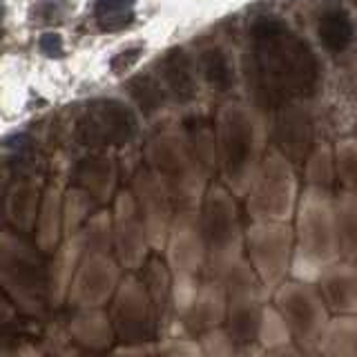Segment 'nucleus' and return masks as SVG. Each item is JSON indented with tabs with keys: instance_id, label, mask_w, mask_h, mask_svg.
Returning a JSON list of instances; mask_svg holds the SVG:
<instances>
[{
	"instance_id": "obj_1",
	"label": "nucleus",
	"mask_w": 357,
	"mask_h": 357,
	"mask_svg": "<svg viewBox=\"0 0 357 357\" xmlns=\"http://www.w3.org/2000/svg\"><path fill=\"white\" fill-rule=\"evenodd\" d=\"M255 65L264 96L273 103L308 96L317 83V63L304 40L290 33L284 22L261 18L252 25Z\"/></svg>"
},
{
	"instance_id": "obj_2",
	"label": "nucleus",
	"mask_w": 357,
	"mask_h": 357,
	"mask_svg": "<svg viewBox=\"0 0 357 357\" xmlns=\"http://www.w3.org/2000/svg\"><path fill=\"white\" fill-rule=\"evenodd\" d=\"M137 130V119L130 107L112 98L92 100L85 116L78 121V141L85 145H123Z\"/></svg>"
},
{
	"instance_id": "obj_3",
	"label": "nucleus",
	"mask_w": 357,
	"mask_h": 357,
	"mask_svg": "<svg viewBox=\"0 0 357 357\" xmlns=\"http://www.w3.org/2000/svg\"><path fill=\"white\" fill-rule=\"evenodd\" d=\"M161 70H163L165 83L170 85L172 94L181 100V103H188V100L195 98L197 85H195L192 67H190V59L183 50L174 47L172 52H167Z\"/></svg>"
},
{
	"instance_id": "obj_4",
	"label": "nucleus",
	"mask_w": 357,
	"mask_h": 357,
	"mask_svg": "<svg viewBox=\"0 0 357 357\" xmlns=\"http://www.w3.org/2000/svg\"><path fill=\"white\" fill-rule=\"evenodd\" d=\"M319 38L331 52H344L353 40V22L342 9H333L319 20Z\"/></svg>"
},
{
	"instance_id": "obj_5",
	"label": "nucleus",
	"mask_w": 357,
	"mask_h": 357,
	"mask_svg": "<svg viewBox=\"0 0 357 357\" xmlns=\"http://www.w3.org/2000/svg\"><path fill=\"white\" fill-rule=\"evenodd\" d=\"M128 92L130 96L137 100V105L145 112V114H150V112L154 109H159L163 105V89L161 85L152 81L150 76H137V78H132L130 85H128Z\"/></svg>"
},
{
	"instance_id": "obj_6",
	"label": "nucleus",
	"mask_w": 357,
	"mask_h": 357,
	"mask_svg": "<svg viewBox=\"0 0 357 357\" xmlns=\"http://www.w3.org/2000/svg\"><path fill=\"white\" fill-rule=\"evenodd\" d=\"M201 65H204V76L206 81L217 87V89H228L232 85V72L226 54L221 50H208L201 59Z\"/></svg>"
},
{
	"instance_id": "obj_7",
	"label": "nucleus",
	"mask_w": 357,
	"mask_h": 357,
	"mask_svg": "<svg viewBox=\"0 0 357 357\" xmlns=\"http://www.w3.org/2000/svg\"><path fill=\"white\" fill-rule=\"evenodd\" d=\"M134 20V11L132 9H121V11H109V14H100L98 16V25L103 31H116L132 25Z\"/></svg>"
},
{
	"instance_id": "obj_8",
	"label": "nucleus",
	"mask_w": 357,
	"mask_h": 357,
	"mask_svg": "<svg viewBox=\"0 0 357 357\" xmlns=\"http://www.w3.org/2000/svg\"><path fill=\"white\" fill-rule=\"evenodd\" d=\"M38 47H40V52L45 56H47V59H61V56H63V38H61V33H54V31L43 33L40 40H38Z\"/></svg>"
},
{
	"instance_id": "obj_9",
	"label": "nucleus",
	"mask_w": 357,
	"mask_h": 357,
	"mask_svg": "<svg viewBox=\"0 0 357 357\" xmlns=\"http://www.w3.org/2000/svg\"><path fill=\"white\" fill-rule=\"evenodd\" d=\"M141 59V50L139 47H130V50H126V52H121L119 56H114L112 59V72L114 74H123V72H128L130 67L137 63Z\"/></svg>"
},
{
	"instance_id": "obj_10",
	"label": "nucleus",
	"mask_w": 357,
	"mask_h": 357,
	"mask_svg": "<svg viewBox=\"0 0 357 357\" xmlns=\"http://www.w3.org/2000/svg\"><path fill=\"white\" fill-rule=\"evenodd\" d=\"M134 0H94V11L96 16L109 14V11H121V9H132Z\"/></svg>"
},
{
	"instance_id": "obj_11",
	"label": "nucleus",
	"mask_w": 357,
	"mask_h": 357,
	"mask_svg": "<svg viewBox=\"0 0 357 357\" xmlns=\"http://www.w3.org/2000/svg\"><path fill=\"white\" fill-rule=\"evenodd\" d=\"M3 18H5V7H3V3H0V22H3Z\"/></svg>"
}]
</instances>
